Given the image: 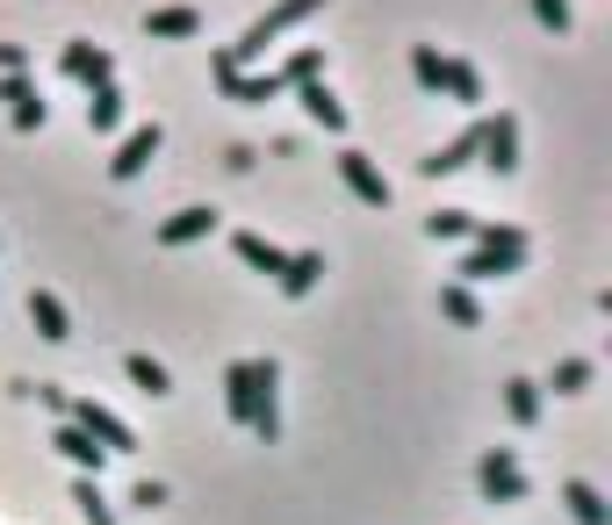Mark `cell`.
<instances>
[{
    "label": "cell",
    "instance_id": "8fae6325",
    "mask_svg": "<svg viewBox=\"0 0 612 525\" xmlns=\"http://www.w3.org/2000/svg\"><path fill=\"white\" fill-rule=\"evenodd\" d=\"M51 446H58V454H66V460H72V468H80V475H101V460H109V454H101V446L87 439V432L72 425V418H58V432H51Z\"/></svg>",
    "mask_w": 612,
    "mask_h": 525
},
{
    "label": "cell",
    "instance_id": "d4e9b609",
    "mask_svg": "<svg viewBox=\"0 0 612 525\" xmlns=\"http://www.w3.org/2000/svg\"><path fill=\"white\" fill-rule=\"evenodd\" d=\"M72 504H80V518H87V525H116V512H109V497H101L95 475H72Z\"/></svg>",
    "mask_w": 612,
    "mask_h": 525
},
{
    "label": "cell",
    "instance_id": "cb8c5ba5",
    "mask_svg": "<svg viewBox=\"0 0 612 525\" xmlns=\"http://www.w3.org/2000/svg\"><path fill=\"white\" fill-rule=\"evenodd\" d=\"M274 72H282V87H288V95H296L303 80H325V43H303V51L288 58V66H274Z\"/></svg>",
    "mask_w": 612,
    "mask_h": 525
},
{
    "label": "cell",
    "instance_id": "7c38bea8",
    "mask_svg": "<svg viewBox=\"0 0 612 525\" xmlns=\"http://www.w3.org/2000/svg\"><path fill=\"white\" fill-rule=\"evenodd\" d=\"M462 166H476V122H468L462 137H447L433 159H418V174H425V180H440V174H462Z\"/></svg>",
    "mask_w": 612,
    "mask_h": 525
},
{
    "label": "cell",
    "instance_id": "484cf974",
    "mask_svg": "<svg viewBox=\"0 0 612 525\" xmlns=\"http://www.w3.org/2000/svg\"><path fill=\"white\" fill-rule=\"evenodd\" d=\"M504 418H512V425L541 418V382H504Z\"/></svg>",
    "mask_w": 612,
    "mask_h": 525
},
{
    "label": "cell",
    "instance_id": "3957f363",
    "mask_svg": "<svg viewBox=\"0 0 612 525\" xmlns=\"http://www.w3.org/2000/svg\"><path fill=\"white\" fill-rule=\"evenodd\" d=\"M66 418H72V425H80V432H87V439H95V446H101V454H137V439H130V425H122V418H116V410H109V404H95V396H72V410H66Z\"/></svg>",
    "mask_w": 612,
    "mask_h": 525
},
{
    "label": "cell",
    "instance_id": "1f68e13d",
    "mask_svg": "<svg viewBox=\"0 0 612 525\" xmlns=\"http://www.w3.org/2000/svg\"><path fill=\"white\" fill-rule=\"evenodd\" d=\"M462 274H468V281H497V274H519V267H504V259H490V252H468Z\"/></svg>",
    "mask_w": 612,
    "mask_h": 525
},
{
    "label": "cell",
    "instance_id": "836d02e7",
    "mask_svg": "<svg viewBox=\"0 0 612 525\" xmlns=\"http://www.w3.org/2000/svg\"><path fill=\"white\" fill-rule=\"evenodd\" d=\"M130 504H137V512H159L166 489H159V483H137V489H130Z\"/></svg>",
    "mask_w": 612,
    "mask_h": 525
},
{
    "label": "cell",
    "instance_id": "9a60e30c",
    "mask_svg": "<svg viewBox=\"0 0 612 525\" xmlns=\"http://www.w3.org/2000/svg\"><path fill=\"white\" fill-rule=\"evenodd\" d=\"M195 29H203V14H195V8H151L145 14V37L151 43H180V37H195Z\"/></svg>",
    "mask_w": 612,
    "mask_h": 525
},
{
    "label": "cell",
    "instance_id": "ffe728a7",
    "mask_svg": "<svg viewBox=\"0 0 612 525\" xmlns=\"http://www.w3.org/2000/svg\"><path fill=\"white\" fill-rule=\"evenodd\" d=\"M562 504H570L576 525H612V504H605L591 483H562Z\"/></svg>",
    "mask_w": 612,
    "mask_h": 525
},
{
    "label": "cell",
    "instance_id": "d6a6232c",
    "mask_svg": "<svg viewBox=\"0 0 612 525\" xmlns=\"http://www.w3.org/2000/svg\"><path fill=\"white\" fill-rule=\"evenodd\" d=\"M29 389H37V404L51 410V418H66V410H72V389H58V382H29Z\"/></svg>",
    "mask_w": 612,
    "mask_h": 525
},
{
    "label": "cell",
    "instance_id": "277c9868",
    "mask_svg": "<svg viewBox=\"0 0 612 525\" xmlns=\"http://www.w3.org/2000/svg\"><path fill=\"white\" fill-rule=\"evenodd\" d=\"M476 159L490 166V174H519V116H483L476 122Z\"/></svg>",
    "mask_w": 612,
    "mask_h": 525
},
{
    "label": "cell",
    "instance_id": "f1b7e54d",
    "mask_svg": "<svg viewBox=\"0 0 612 525\" xmlns=\"http://www.w3.org/2000/svg\"><path fill=\"white\" fill-rule=\"evenodd\" d=\"M547 389H555V396H576V389H591V360H555Z\"/></svg>",
    "mask_w": 612,
    "mask_h": 525
},
{
    "label": "cell",
    "instance_id": "4dcf8cb0",
    "mask_svg": "<svg viewBox=\"0 0 612 525\" xmlns=\"http://www.w3.org/2000/svg\"><path fill=\"white\" fill-rule=\"evenodd\" d=\"M533 14H541V29H547V37H562V29L576 22V14H570V0H533Z\"/></svg>",
    "mask_w": 612,
    "mask_h": 525
},
{
    "label": "cell",
    "instance_id": "83f0119b",
    "mask_svg": "<svg viewBox=\"0 0 612 525\" xmlns=\"http://www.w3.org/2000/svg\"><path fill=\"white\" fill-rule=\"evenodd\" d=\"M440 310H447L454 324H483V310H476V296H468L462 281H447V288H440Z\"/></svg>",
    "mask_w": 612,
    "mask_h": 525
},
{
    "label": "cell",
    "instance_id": "d6986e66",
    "mask_svg": "<svg viewBox=\"0 0 612 525\" xmlns=\"http://www.w3.org/2000/svg\"><path fill=\"white\" fill-rule=\"evenodd\" d=\"M209 230H217V209H180V216L159 224V245H195V238H209Z\"/></svg>",
    "mask_w": 612,
    "mask_h": 525
},
{
    "label": "cell",
    "instance_id": "8992f818",
    "mask_svg": "<svg viewBox=\"0 0 612 525\" xmlns=\"http://www.w3.org/2000/svg\"><path fill=\"white\" fill-rule=\"evenodd\" d=\"M159 145H166V137H159V122H137V130H130V137L116 145L109 174H116V180H137V174H145L151 159H159Z\"/></svg>",
    "mask_w": 612,
    "mask_h": 525
},
{
    "label": "cell",
    "instance_id": "52a82bcc",
    "mask_svg": "<svg viewBox=\"0 0 612 525\" xmlns=\"http://www.w3.org/2000/svg\"><path fill=\"white\" fill-rule=\"evenodd\" d=\"M339 180L361 195L367 209H389V180H382V166L367 159V151H339Z\"/></svg>",
    "mask_w": 612,
    "mask_h": 525
},
{
    "label": "cell",
    "instance_id": "5bb4252c",
    "mask_svg": "<svg viewBox=\"0 0 612 525\" xmlns=\"http://www.w3.org/2000/svg\"><path fill=\"white\" fill-rule=\"evenodd\" d=\"M29 324H37V338H72V317H66V303L51 296V288H29Z\"/></svg>",
    "mask_w": 612,
    "mask_h": 525
},
{
    "label": "cell",
    "instance_id": "44dd1931",
    "mask_svg": "<svg viewBox=\"0 0 612 525\" xmlns=\"http://www.w3.org/2000/svg\"><path fill=\"white\" fill-rule=\"evenodd\" d=\"M87 130L95 137L122 130V87H95V95H87Z\"/></svg>",
    "mask_w": 612,
    "mask_h": 525
},
{
    "label": "cell",
    "instance_id": "e0dca14e",
    "mask_svg": "<svg viewBox=\"0 0 612 525\" xmlns=\"http://www.w3.org/2000/svg\"><path fill=\"white\" fill-rule=\"evenodd\" d=\"M231 252L245 259V267H253V274H267V281H274V274H282V245H267V238H259V230H231Z\"/></svg>",
    "mask_w": 612,
    "mask_h": 525
},
{
    "label": "cell",
    "instance_id": "7a4b0ae2",
    "mask_svg": "<svg viewBox=\"0 0 612 525\" xmlns=\"http://www.w3.org/2000/svg\"><path fill=\"white\" fill-rule=\"evenodd\" d=\"M245 375H253V418H245V432H253L259 446L282 439V367L274 360H245Z\"/></svg>",
    "mask_w": 612,
    "mask_h": 525
},
{
    "label": "cell",
    "instance_id": "7402d4cb",
    "mask_svg": "<svg viewBox=\"0 0 612 525\" xmlns=\"http://www.w3.org/2000/svg\"><path fill=\"white\" fill-rule=\"evenodd\" d=\"M425 238L433 245H462V238H476V216L468 209H433L425 216Z\"/></svg>",
    "mask_w": 612,
    "mask_h": 525
},
{
    "label": "cell",
    "instance_id": "5b68a950",
    "mask_svg": "<svg viewBox=\"0 0 612 525\" xmlns=\"http://www.w3.org/2000/svg\"><path fill=\"white\" fill-rule=\"evenodd\" d=\"M476 489L490 504H526V475H519L512 446H490V454L476 460Z\"/></svg>",
    "mask_w": 612,
    "mask_h": 525
},
{
    "label": "cell",
    "instance_id": "e575fe53",
    "mask_svg": "<svg viewBox=\"0 0 612 525\" xmlns=\"http://www.w3.org/2000/svg\"><path fill=\"white\" fill-rule=\"evenodd\" d=\"M0 72H29V51H22V43H0Z\"/></svg>",
    "mask_w": 612,
    "mask_h": 525
},
{
    "label": "cell",
    "instance_id": "30bf717a",
    "mask_svg": "<svg viewBox=\"0 0 612 525\" xmlns=\"http://www.w3.org/2000/svg\"><path fill=\"white\" fill-rule=\"evenodd\" d=\"M476 252L519 267V259H526V230H519V224H483V216H476Z\"/></svg>",
    "mask_w": 612,
    "mask_h": 525
},
{
    "label": "cell",
    "instance_id": "6da1fadb",
    "mask_svg": "<svg viewBox=\"0 0 612 525\" xmlns=\"http://www.w3.org/2000/svg\"><path fill=\"white\" fill-rule=\"evenodd\" d=\"M317 8H325V0H274V8L259 14V22L245 29L238 43H224V51H231V66L245 72V66H253V58H267V43H274V37H288V29H296V22H310Z\"/></svg>",
    "mask_w": 612,
    "mask_h": 525
},
{
    "label": "cell",
    "instance_id": "4fadbf2b",
    "mask_svg": "<svg viewBox=\"0 0 612 525\" xmlns=\"http://www.w3.org/2000/svg\"><path fill=\"white\" fill-rule=\"evenodd\" d=\"M317 281H325V252H288L282 274H274V288H282V296H310Z\"/></svg>",
    "mask_w": 612,
    "mask_h": 525
},
{
    "label": "cell",
    "instance_id": "ac0fdd59",
    "mask_svg": "<svg viewBox=\"0 0 612 525\" xmlns=\"http://www.w3.org/2000/svg\"><path fill=\"white\" fill-rule=\"evenodd\" d=\"M296 95H303V108H310V122H325V130H332V137H339V130H346V101H339V95H332V87H325V80H303V87H296Z\"/></svg>",
    "mask_w": 612,
    "mask_h": 525
},
{
    "label": "cell",
    "instance_id": "603a6c76",
    "mask_svg": "<svg viewBox=\"0 0 612 525\" xmlns=\"http://www.w3.org/2000/svg\"><path fill=\"white\" fill-rule=\"evenodd\" d=\"M224 410H231V425L253 418V375H245V360L224 367Z\"/></svg>",
    "mask_w": 612,
    "mask_h": 525
},
{
    "label": "cell",
    "instance_id": "f546056e",
    "mask_svg": "<svg viewBox=\"0 0 612 525\" xmlns=\"http://www.w3.org/2000/svg\"><path fill=\"white\" fill-rule=\"evenodd\" d=\"M440 66H447V58H440L433 43H418V51H411V80H418L425 95H440Z\"/></svg>",
    "mask_w": 612,
    "mask_h": 525
},
{
    "label": "cell",
    "instance_id": "2e32d148",
    "mask_svg": "<svg viewBox=\"0 0 612 525\" xmlns=\"http://www.w3.org/2000/svg\"><path fill=\"white\" fill-rule=\"evenodd\" d=\"M440 95L462 101V108H476L483 101V72L468 66V58H447V66H440Z\"/></svg>",
    "mask_w": 612,
    "mask_h": 525
},
{
    "label": "cell",
    "instance_id": "ba28073f",
    "mask_svg": "<svg viewBox=\"0 0 612 525\" xmlns=\"http://www.w3.org/2000/svg\"><path fill=\"white\" fill-rule=\"evenodd\" d=\"M0 101H8V116H14V130H43V95L29 87V72H0Z\"/></svg>",
    "mask_w": 612,
    "mask_h": 525
},
{
    "label": "cell",
    "instance_id": "4316f807",
    "mask_svg": "<svg viewBox=\"0 0 612 525\" xmlns=\"http://www.w3.org/2000/svg\"><path fill=\"white\" fill-rule=\"evenodd\" d=\"M122 367H130V382H137V389H145V396H174V375H166V367L151 360V353H130V360H122Z\"/></svg>",
    "mask_w": 612,
    "mask_h": 525
},
{
    "label": "cell",
    "instance_id": "9c48e42d",
    "mask_svg": "<svg viewBox=\"0 0 612 525\" xmlns=\"http://www.w3.org/2000/svg\"><path fill=\"white\" fill-rule=\"evenodd\" d=\"M66 80H80L87 95H95V87H116V58L101 51V43H66Z\"/></svg>",
    "mask_w": 612,
    "mask_h": 525
}]
</instances>
